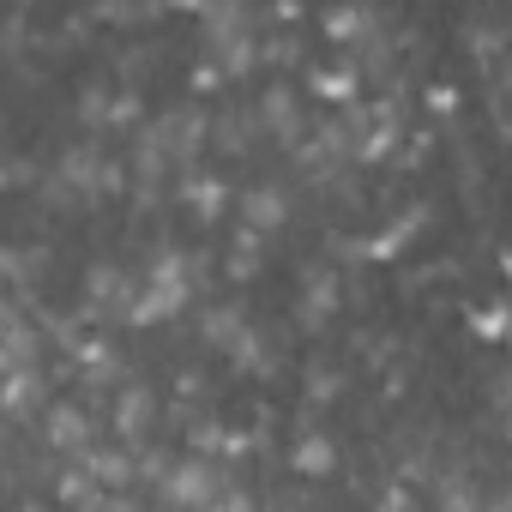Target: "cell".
I'll return each instance as SVG.
<instances>
[{
  "label": "cell",
  "mask_w": 512,
  "mask_h": 512,
  "mask_svg": "<svg viewBox=\"0 0 512 512\" xmlns=\"http://www.w3.org/2000/svg\"><path fill=\"white\" fill-rule=\"evenodd\" d=\"M181 302H187V260H181V253H157V266H151V278L139 284L127 320H133V326H151V320L175 314Z\"/></svg>",
  "instance_id": "1"
},
{
  "label": "cell",
  "mask_w": 512,
  "mask_h": 512,
  "mask_svg": "<svg viewBox=\"0 0 512 512\" xmlns=\"http://www.w3.org/2000/svg\"><path fill=\"white\" fill-rule=\"evenodd\" d=\"M223 488H229V470L211 464L205 452H193V458H181V464L163 470V500L169 506H211Z\"/></svg>",
  "instance_id": "2"
},
{
  "label": "cell",
  "mask_w": 512,
  "mask_h": 512,
  "mask_svg": "<svg viewBox=\"0 0 512 512\" xmlns=\"http://www.w3.org/2000/svg\"><path fill=\"white\" fill-rule=\"evenodd\" d=\"M145 139L157 145V157H163V163H187V157L199 151V139H205V115H199L193 103H181V109H169Z\"/></svg>",
  "instance_id": "3"
},
{
  "label": "cell",
  "mask_w": 512,
  "mask_h": 512,
  "mask_svg": "<svg viewBox=\"0 0 512 512\" xmlns=\"http://www.w3.org/2000/svg\"><path fill=\"white\" fill-rule=\"evenodd\" d=\"M133 296H139V278H133V272H121V266H97V272H91V290H85V302H91V314H109V320H127V308H133Z\"/></svg>",
  "instance_id": "4"
},
{
  "label": "cell",
  "mask_w": 512,
  "mask_h": 512,
  "mask_svg": "<svg viewBox=\"0 0 512 512\" xmlns=\"http://www.w3.org/2000/svg\"><path fill=\"white\" fill-rule=\"evenodd\" d=\"M241 217H247V235H260V229H278L284 217H290V199H284V187H247V199H241Z\"/></svg>",
  "instance_id": "5"
},
{
  "label": "cell",
  "mask_w": 512,
  "mask_h": 512,
  "mask_svg": "<svg viewBox=\"0 0 512 512\" xmlns=\"http://www.w3.org/2000/svg\"><path fill=\"white\" fill-rule=\"evenodd\" d=\"M260 121L272 127V139L296 145V139H302V109H296V91L272 85V91H266V103H260Z\"/></svg>",
  "instance_id": "6"
},
{
  "label": "cell",
  "mask_w": 512,
  "mask_h": 512,
  "mask_svg": "<svg viewBox=\"0 0 512 512\" xmlns=\"http://www.w3.org/2000/svg\"><path fill=\"white\" fill-rule=\"evenodd\" d=\"M115 428H121V446L127 440H145V428H151V386H127L121 398H115Z\"/></svg>",
  "instance_id": "7"
},
{
  "label": "cell",
  "mask_w": 512,
  "mask_h": 512,
  "mask_svg": "<svg viewBox=\"0 0 512 512\" xmlns=\"http://www.w3.org/2000/svg\"><path fill=\"white\" fill-rule=\"evenodd\" d=\"M49 446L85 452V446H91V416H85L79 404H55V410H49Z\"/></svg>",
  "instance_id": "8"
},
{
  "label": "cell",
  "mask_w": 512,
  "mask_h": 512,
  "mask_svg": "<svg viewBox=\"0 0 512 512\" xmlns=\"http://www.w3.org/2000/svg\"><path fill=\"white\" fill-rule=\"evenodd\" d=\"M37 404H43V374L37 368L0 374V410H7V416H31Z\"/></svg>",
  "instance_id": "9"
},
{
  "label": "cell",
  "mask_w": 512,
  "mask_h": 512,
  "mask_svg": "<svg viewBox=\"0 0 512 512\" xmlns=\"http://www.w3.org/2000/svg\"><path fill=\"white\" fill-rule=\"evenodd\" d=\"M434 494H440V512H482V482L470 470H440Z\"/></svg>",
  "instance_id": "10"
},
{
  "label": "cell",
  "mask_w": 512,
  "mask_h": 512,
  "mask_svg": "<svg viewBox=\"0 0 512 512\" xmlns=\"http://www.w3.org/2000/svg\"><path fill=\"white\" fill-rule=\"evenodd\" d=\"M181 199H187V211H193L199 223H217V217H223V205H229V187H223V181H211V175H193Z\"/></svg>",
  "instance_id": "11"
},
{
  "label": "cell",
  "mask_w": 512,
  "mask_h": 512,
  "mask_svg": "<svg viewBox=\"0 0 512 512\" xmlns=\"http://www.w3.org/2000/svg\"><path fill=\"white\" fill-rule=\"evenodd\" d=\"M247 332V320H241V308H211L205 314V338L211 344H223V350H235V338Z\"/></svg>",
  "instance_id": "12"
},
{
  "label": "cell",
  "mask_w": 512,
  "mask_h": 512,
  "mask_svg": "<svg viewBox=\"0 0 512 512\" xmlns=\"http://www.w3.org/2000/svg\"><path fill=\"white\" fill-rule=\"evenodd\" d=\"M338 302V278L332 272H308V320H326Z\"/></svg>",
  "instance_id": "13"
},
{
  "label": "cell",
  "mask_w": 512,
  "mask_h": 512,
  "mask_svg": "<svg viewBox=\"0 0 512 512\" xmlns=\"http://www.w3.org/2000/svg\"><path fill=\"white\" fill-rule=\"evenodd\" d=\"M296 470H302V476H326V470H332V440L308 434V440L296 446Z\"/></svg>",
  "instance_id": "14"
},
{
  "label": "cell",
  "mask_w": 512,
  "mask_h": 512,
  "mask_svg": "<svg viewBox=\"0 0 512 512\" xmlns=\"http://www.w3.org/2000/svg\"><path fill=\"white\" fill-rule=\"evenodd\" d=\"M211 133L223 139V151H247V139H253V121L229 109V115H217V127H211Z\"/></svg>",
  "instance_id": "15"
},
{
  "label": "cell",
  "mask_w": 512,
  "mask_h": 512,
  "mask_svg": "<svg viewBox=\"0 0 512 512\" xmlns=\"http://www.w3.org/2000/svg\"><path fill=\"white\" fill-rule=\"evenodd\" d=\"M253 266H260V235H247V229H241V235H235V253H229V272L247 278Z\"/></svg>",
  "instance_id": "16"
},
{
  "label": "cell",
  "mask_w": 512,
  "mask_h": 512,
  "mask_svg": "<svg viewBox=\"0 0 512 512\" xmlns=\"http://www.w3.org/2000/svg\"><path fill=\"white\" fill-rule=\"evenodd\" d=\"M205 512H253V500H247V494H241V488L229 482V488H223V494H217V500H211Z\"/></svg>",
  "instance_id": "17"
},
{
  "label": "cell",
  "mask_w": 512,
  "mask_h": 512,
  "mask_svg": "<svg viewBox=\"0 0 512 512\" xmlns=\"http://www.w3.org/2000/svg\"><path fill=\"white\" fill-rule=\"evenodd\" d=\"M97 512H139V500H133V494H103Z\"/></svg>",
  "instance_id": "18"
},
{
  "label": "cell",
  "mask_w": 512,
  "mask_h": 512,
  "mask_svg": "<svg viewBox=\"0 0 512 512\" xmlns=\"http://www.w3.org/2000/svg\"><path fill=\"white\" fill-rule=\"evenodd\" d=\"M25 512H37V506H25Z\"/></svg>",
  "instance_id": "19"
}]
</instances>
